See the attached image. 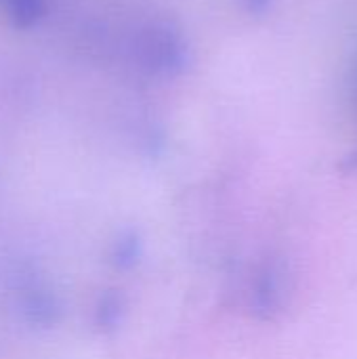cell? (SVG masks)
<instances>
[{
	"mask_svg": "<svg viewBox=\"0 0 357 359\" xmlns=\"http://www.w3.org/2000/svg\"><path fill=\"white\" fill-rule=\"evenodd\" d=\"M137 63L156 76H177L187 65L183 36L166 23H151L137 32L133 42Z\"/></svg>",
	"mask_w": 357,
	"mask_h": 359,
	"instance_id": "1",
	"label": "cell"
},
{
	"mask_svg": "<svg viewBox=\"0 0 357 359\" xmlns=\"http://www.w3.org/2000/svg\"><path fill=\"white\" fill-rule=\"evenodd\" d=\"M286 290H288L286 276L282 267L276 263L263 265L252 280V292H250L252 311L263 320L276 318L286 305V294H288Z\"/></svg>",
	"mask_w": 357,
	"mask_h": 359,
	"instance_id": "2",
	"label": "cell"
},
{
	"mask_svg": "<svg viewBox=\"0 0 357 359\" xmlns=\"http://www.w3.org/2000/svg\"><path fill=\"white\" fill-rule=\"evenodd\" d=\"M0 13L15 27H32L46 13V0H0Z\"/></svg>",
	"mask_w": 357,
	"mask_h": 359,
	"instance_id": "3",
	"label": "cell"
},
{
	"mask_svg": "<svg viewBox=\"0 0 357 359\" xmlns=\"http://www.w3.org/2000/svg\"><path fill=\"white\" fill-rule=\"evenodd\" d=\"M244 2V6L250 11V13H255V15H263V13H267L269 11V6H271V2L274 0H242Z\"/></svg>",
	"mask_w": 357,
	"mask_h": 359,
	"instance_id": "4",
	"label": "cell"
},
{
	"mask_svg": "<svg viewBox=\"0 0 357 359\" xmlns=\"http://www.w3.org/2000/svg\"><path fill=\"white\" fill-rule=\"evenodd\" d=\"M341 168H343L345 172H357V149L356 151H351V154L343 160Z\"/></svg>",
	"mask_w": 357,
	"mask_h": 359,
	"instance_id": "5",
	"label": "cell"
}]
</instances>
